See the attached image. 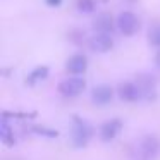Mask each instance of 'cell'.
I'll return each instance as SVG.
<instances>
[{"mask_svg": "<svg viewBox=\"0 0 160 160\" xmlns=\"http://www.w3.org/2000/svg\"><path fill=\"white\" fill-rule=\"evenodd\" d=\"M71 134H72V143L74 146L81 148V146H86L88 141L93 136V128L90 126V122H86L81 117H72V129H71Z\"/></svg>", "mask_w": 160, "mask_h": 160, "instance_id": "obj_1", "label": "cell"}, {"mask_svg": "<svg viewBox=\"0 0 160 160\" xmlns=\"http://www.w3.org/2000/svg\"><path fill=\"white\" fill-rule=\"evenodd\" d=\"M84 86H86V83H84L83 78L72 76V78L64 79L62 83L59 84V91H60V95H64L66 98H74V97L83 93Z\"/></svg>", "mask_w": 160, "mask_h": 160, "instance_id": "obj_2", "label": "cell"}, {"mask_svg": "<svg viewBox=\"0 0 160 160\" xmlns=\"http://www.w3.org/2000/svg\"><path fill=\"white\" fill-rule=\"evenodd\" d=\"M138 18H136L132 12L126 11V12H121L117 18V28L119 31L122 33V35L126 36H132L136 33V29H138Z\"/></svg>", "mask_w": 160, "mask_h": 160, "instance_id": "obj_3", "label": "cell"}, {"mask_svg": "<svg viewBox=\"0 0 160 160\" xmlns=\"http://www.w3.org/2000/svg\"><path fill=\"white\" fill-rule=\"evenodd\" d=\"M90 45H91V48H93L95 52L103 53V52L112 50V47H114V40H112L110 33H97V35L90 40Z\"/></svg>", "mask_w": 160, "mask_h": 160, "instance_id": "obj_4", "label": "cell"}, {"mask_svg": "<svg viewBox=\"0 0 160 160\" xmlns=\"http://www.w3.org/2000/svg\"><path fill=\"white\" fill-rule=\"evenodd\" d=\"M117 95L122 102H129L131 103V102L138 100L141 91H139V86L134 83H121L117 88Z\"/></svg>", "mask_w": 160, "mask_h": 160, "instance_id": "obj_5", "label": "cell"}, {"mask_svg": "<svg viewBox=\"0 0 160 160\" xmlns=\"http://www.w3.org/2000/svg\"><path fill=\"white\" fill-rule=\"evenodd\" d=\"M112 97H114V90H112L108 84H98V86L93 88L91 91V98L97 105H107L112 102Z\"/></svg>", "mask_w": 160, "mask_h": 160, "instance_id": "obj_6", "label": "cell"}, {"mask_svg": "<svg viewBox=\"0 0 160 160\" xmlns=\"http://www.w3.org/2000/svg\"><path fill=\"white\" fill-rule=\"evenodd\" d=\"M121 128H122V122L119 121V119H110V121H107V122H103V124H102V128H100V138L103 139V141H112V139L119 134Z\"/></svg>", "mask_w": 160, "mask_h": 160, "instance_id": "obj_7", "label": "cell"}, {"mask_svg": "<svg viewBox=\"0 0 160 160\" xmlns=\"http://www.w3.org/2000/svg\"><path fill=\"white\" fill-rule=\"evenodd\" d=\"M67 72H71L72 76H81V74L86 72L88 69V59L84 55H72L67 60Z\"/></svg>", "mask_w": 160, "mask_h": 160, "instance_id": "obj_8", "label": "cell"}, {"mask_svg": "<svg viewBox=\"0 0 160 160\" xmlns=\"http://www.w3.org/2000/svg\"><path fill=\"white\" fill-rule=\"evenodd\" d=\"M93 28L97 33H114V28H115V22L112 19V16L108 14H100L97 19L93 21Z\"/></svg>", "mask_w": 160, "mask_h": 160, "instance_id": "obj_9", "label": "cell"}, {"mask_svg": "<svg viewBox=\"0 0 160 160\" xmlns=\"http://www.w3.org/2000/svg\"><path fill=\"white\" fill-rule=\"evenodd\" d=\"M158 150H160V143L157 138L148 136V138H145L141 141V153H143L145 158H155Z\"/></svg>", "mask_w": 160, "mask_h": 160, "instance_id": "obj_10", "label": "cell"}, {"mask_svg": "<svg viewBox=\"0 0 160 160\" xmlns=\"http://www.w3.org/2000/svg\"><path fill=\"white\" fill-rule=\"evenodd\" d=\"M47 76H48V67H47V66H40V67H36V69L33 71L31 74H29V78H28V83H29V84H35L36 81H40V79H45Z\"/></svg>", "mask_w": 160, "mask_h": 160, "instance_id": "obj_11", "label": "cell"}, {"mask_svg": "<svg viewBox=\"0 0 160 160\" xmlns=\"http://www.w3.org/2000/svg\"><path fill=\"white\" fill-rule=\"evenodd\" d=\"M148 42H150V45L158 47V48H160V24H155V26H152V28H150Z\"/></svg>", "mask_w": 160, "mask_h": 160, "instance_id": "obj_12", "label": "cell"}, {"mask_svg": "<svg viewBox=\"0 0 160 160\" xmlns=\"http://www.w3.org/2000/svg\"><path fill=\"white\" fill-rule=\"evenodd\" d=\"M76 5H78V9H79L81 12H84V14H90V12L95 11V7H97V2H95V0H76Z\"/></svg>", "mask_w": 160, "mask_h": 160, "instance_id": "obj_13", "label": "cell"}, {"mask_svg": "<svg viewBox=\"0 0 160 160\" xmlns=\"http://www.w3.org/2000/svg\"><path fill=\"white\" fill-rule=\"evenodd\" d=\"M31 131L36 132V134H42V136H48V138H57V136H59V132H57L55 129H48V128H45V126H33Z\"/></svg>", "mask_w": 160, "mask_h": 160, "instance_id": "obj_14", "label": "cell"}, {"mask_svg": "<svg viewBox=\"0 0 160 160\" xmlns=\"http://www.w3.org/2000/svg\"><path fill=\"white\" fill-rule=\"evenodd\" d=\"M2 138H4L5 145H14V138L11 136V129H9L5 119H4V122H2Z\"/></svg>", "mask_w": 160, "mask_h": 160, "instance_id": "obj_15", "label": "cell"}, {"mask_svg": "<svg viewBox=\"0 0 160 160\" xmlns=\"http://www.w3.org/2000/svg\"><path fill=\"white\" fill-rule=\"evenodd\" d=\"M45 4L48 7H60L62 5V0H45Z\"/></svg>", "mask_w": 160, "mask_h": 160, "instance_id": "obj_16", "label": "cell"}, {"mask_svg": "<svg viewBox=\"0 0 160 160\" xmlns=\"http://www.w3.org/2000/svg\"><path fill=\"white\" fill-rule=\"evenodd\" d=\"M155 64H157V66L160 67V50H158V52H157V55H155Z\"/></svg>", "mask_w": 160, "mask_h": 160, "instance_id": "obj_17", "label": "cell"}]
</instances>
